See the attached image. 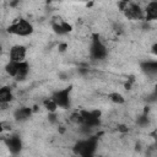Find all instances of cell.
I'll return each instance as SVG.
<instances>
[{
	"instance_id": "obj_7",
	"label": "cell",
	"mask_w": 157,
	"mask_h": 157,
	"mask_svg": "<svg viewBox=\"0 0 157 157\" xmlns=\"http://www.w3.org/2000/svg\"><path fill=\"white\" fill-rule=\"evenodd\" d=\"M27 47L22 44H15L9 49V60L13 61H23L27 58Z\"/></svg>"
},
{
	"instance_id": "obj_9",
	"label": "cell",
	"mask_w": 157,
	"mask_h": 157,
	"mask_svg": "<svg viewBox=\"0 0 157 157\" xmlns=\"http://www.w3.org/2000/svg\"><path fill=\"white\" fill-rule=\"evenodd\" d=\"M157 18V1L152 0L147 2L144 9V20L145 21H155Z\"/></svg>"
},
{
	"instance_id": "obj_5",
	"label": "cell",
	"mask_w": 157,
	"mask_h": 157,
	"mask_svg": "<svg viewBox=\"0 0 157 157\" xmlns=\"http://www.w3.org/2000/svg\"><path fill=\"white\" fill-rule=\"evenodd\" d=\"M50 27L53 32L59 36L69 34L72 31V25L69 23L66 20H64L61 16H53L50 20Z\"/></svg>"
},
{
	"instance_id": "obj_13",
	"label": "cell",
	"mask_w": 157,
	"mask_h": 157,
	"mask_svg": "<svg viewBox=\"0 0 157 157\" xmlns=\"http://www.w3.org/2000/svg\"><path fill=\"white\" fill-rule=\"evenodd\" d=\"M108 98H109V101H110L112 103L118 104V105L125 103V98H124V96H123L121 93L117 92V91H115V92H110V93L108 94Z\"/></svg>"
},
{
	"instance_id": "obj_17",
	"label": "cell",
	"mask_w": 157,
	"mask_h": 157,
	"mask_svg": "<svg viewBox=\"0 0 157 157\" xmlns=\"http://www.w3.org/2000/svg\"><path fill=\"white\" fill-rule=\"evenodd\" d=\"M1 52H2V47L0 45V54H1Z\"/></svg>"
},
{
	"instance_id": "obj_1",
	"label": "cell",
	"mask_w": 157,
	"mask_h": 157,
	"mask_svg": "<svg viewBox=\"0 0 157 157\" xmlns=\"http://www.w3.org/2000/svg\"><path fill=\"white\" fill-rule=\"evenodd\" d=\"M34 27L32 22L25 17H17L15 18L6 28V32L12 36L17 37H28L33 33Z\"/></svg>"
},
{
	"instance_id": "obj_6",
	"label": "cell",
	"mask_w": 157,
	"mask_h": 157,
	"mask_svg": "<svg viewBox=\"0 0 157 157\" xmlns=\"http://www.w3.org/2000/svg\"><path fill=\"white\" fill-rule=\"evenodd\" d=\"M123 13L130 21H141V20H144V9L139 4L132 2V1H130L128 4V6L123 10Z\"/></svg>"
},
{
	"instance_id": "obj_10",
	"label": "cell",
	"mask_w": 157,
	"mask_h": 157,
	"mask_svg": "<svg viewBox=\"0 0 157 157\" xmlns=\"http://www.w3.org/2000/svg\"><path fill=\"white\" fill-rule=\"evenodd\" d=\"M29 64L27 60H23V61H20L18 63V67H17V72H16V76L13 77V80L16 81H25L28 75H29Z\"/></svg>"
},
{
	"instance_id": "obj_16",
	"label": "cell",
	"mask_w": 157,
	"mask_h": 157,
	"mask_svg": "<svg viewBox=\"0 0 157 157\" xmlns=\"http://www.w3.org/2000/svg\"><path fill=\"white\" fill-rule=\"evenodd\" d=\"M4 130H5V123L0 121V134H2V132H4Z\"/></svg>"
},
{
	"instance_id": "obj_8",
	"label": "cell",
	"mask_w": 157,
	"mask_h": 157,
	"mask_svg": "<svg viewBox=\"0 0 157 157\" xmlns=\"http://www.w3.org/2000/svg\"><path fill=\"white\" fill-rule=\"evenodd\" d=\"M5 146L7 147L10 153L17 155L22 150L23 144H22V140H21V137L18 135H10V136H7L5 139Z\"/></svg>"
},
{
	"instance_id": "obj_2",
	"label": "cell",
	"mask_w": 157,
	"mask_h": 157,
	"mask_svg": "<svg viewBox=\"0 0 157 157\" xmlns=\"http://www.w3.org/2000/svg\"><path fill=\"white\" fill-rule=\"evenodd\" d=\"M97 145H98V139L96 136H87L85 139L78 140L74 145L72 151L75 155H78L82 157L93 156L97 150Z\"/></svg>"
},
{
	"instance_id": "obj_11",
	"label": "cell",
	"mask_w": 157,
	"mask_h": 157,
	"mask_svg": "<svg viewBox=\"0 0 157 157\" xmlns=\"http://www.w3.org/2000/svg\"><path fill=\"white\" fill-rule=\"evenodd\" d=\"M15 96L12 88L10 86H1L0 87V105H7L13 101Z\"/></svg>"
},
{
	"instance_id": "obj_14",
	"label": "cell",
	"mask_w": 157,
	"mask_h": 157,
	"mask_svg": "<svg viewBox=\"0 0 157 157\" xmlns=\"http://www.w3.org/2000/svg\"><path fill=\"white\" fill-rule=\"evenodd\" d=\"M43 105H44V108L49 112V114H54V113L58 110V105L55 104V102L53 101V98H52V97H50V98L44 99Z\"/></svg>"
},
{
	"instance_id": "obj_3",
	"label": "cell",
	"mask_w": 157,
	"mask_h": 157,
	"mask_svg": "<svg viewBox=\"0 0 157 157\" xmlns=\"http://www.w3.org/2000/svg\"><path fill=\"white\" fill-rule=\"evenodd\" d=\"M88 52H90V58L92 60L101 61V60H104L107 58L108 47L104 44V42L101 39V37L98 34H93L91 43H90Z\"/></svg>"
},
{
	"instance_id": "obj_18",
	"label": "cell",
	"mask_w": 157,
	"mask_h": 157,
	"mask_svg": "<svg viewBox=\"0 0 157 157\" xmlns=\"http://www.w3.org/2000/svg\"><path fill=\"white\" fill-rule=\"evenodd\" d=\"M50 1H59V0H50Z\"/></svg>"
},
{
	"instance_id": "obj_15",
	"label": "cell",
	"mask_w": 157,
	"mask_h": 157,
	"mask_svg": "<svg viewBox=\"0 0 157 157\" xmlns=\"http://www.w3.org/2000/svg\"><path fill=\"white\" fill-rule=\"evenodd\" d=\"M142 70L147 74H156L157 71V63L156 61H146L142 64Z\"/></svg>"
},
{
	"instance_id": "obj_4",
	"label": "cell",
	"mask_w": 157,
	"mask_h": 157,
	"mask_svg": "<svg viewBox=\"0 0 157 157\" xmlns=\"http://www.w3.org/2000/svg\"><path fill=\"white\" fill-rule=\"evenodd\" d=\"M71 90L72 87H64L60 90H56L50 97L60 109H69L71 105Z\"/></svg>"
},
{
	"instance_id": "obj_12",
	"label": "cell",
	"mask_w": 157,
	"mask_h": 157,
	"mask_svg": "<svg viewBox=\"0 0 157 157\" xmlns=\"http://www.w3.org/2000/svg\"><path fill=\"white\" fill-rule=\"evenodd\" d=\"M32 115V108L29 107H20L13 112V118L16 121L23 123L27 121Z\"/></svg>"
}]
</instances>
